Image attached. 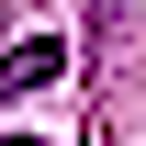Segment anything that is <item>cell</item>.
Instances as JSON below:
<instances>
[{"instance_id":"cell-1","label":"cell","mask_w":146,"mask_h":146,"mask_svg":"<svg viewBox=\"0 0 146 146\" xmlns=\"http://www.w3.org/2000/svg\"><path fill=\"white\" fill-rule=\"evenodd\" d=\"M56 68H68V45H56V34H34V45L11 56V68H0V101H23V90H45Z\"/></svg>"}]
</instances>
